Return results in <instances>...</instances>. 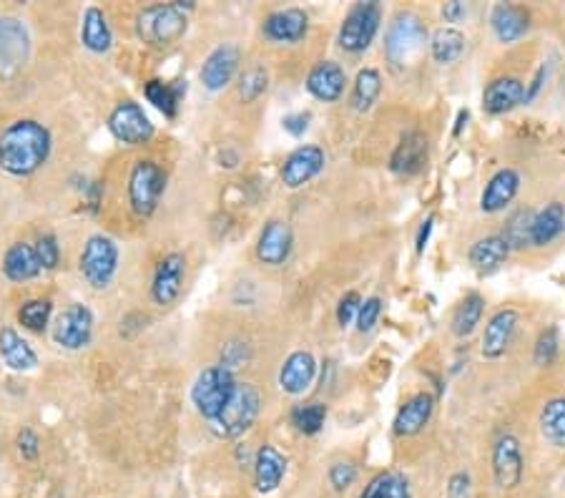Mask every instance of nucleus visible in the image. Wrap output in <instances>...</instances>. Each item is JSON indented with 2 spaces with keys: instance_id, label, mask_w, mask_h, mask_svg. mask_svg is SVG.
<instances>
[{
  "instance_id": "obj_51",
  "label": "nucleus",
  "mask_w": 565,
  "mask_h": 498,
  "mask_svg": "<svg viewBox=\"0 0 565 498\" xmlns=\"http://www.w3.org/2000/svg\"><path fill=\"white\" fill-rule=\"evenodd\" d=\"M545 66H540L538 71H535V76H533V81L528 83V86H525V104H530V101L535 99V96H538V91L543 89V81H545Z\"/></svg>"
},
{
  "instance_id": "obj_54",
  "label": "nucleus",
  "mask_w": 565,
  "mask_h": 498,
  "mask_svg": "<svg viewBox=\"0 0 565 498\" xmlns=\"http://www.w3.org/2000/svg\"><path fill=\"white\" fill-rule=\"evenodd\" d=\"M468 119H470V111L468 109H460L458 111V121H455V129H452V136L463 134V129H465V126H468Z\"/></svg>"
},
{
  "instance_id": "obj_2",
  "label": "nucleus",
  "mask_w": 565,
  "mask_h": 498,
  "mask_svg": "<svg viewBox=\"0 0 565 498\" xmlns=\"http://www.w3.org/2000/svg\"><path fill=\"white\" fill-rule=\"evenodd\" d=\"M425 48H430V36H427L425 23L415 13H397L385 33L387 61L397 68L412 66L425 53Z\"/></svg>"
},
{
  "instance_id": "obj_1",
  "label": "nucleus",
  "mask_w": 565,
  "mask_h": 498,
  "mask_svg": "<svg viewBox=\"0 0 565 498\" xmlns=\"http://www.w3.org/2000/svg\"><path fill=\"white\" fill-rule=\"evenodd\" d=\"M51 131L36 119H18L0 134V169L11 177H31L48 161Z\"/></svg>"
},
{
  "instance_id": "obj_27",
  "label": "nucleus",
  "mask_w": 565,
  "mask_h": 498,
  "mask_svg": "<svg viewBox=\"0 0 565 498\" xmlns=\"http://www.w3.org/2000/svg\"><path fill=\"white\" fill-rule=\"evenodd\" d=\"M287 473V458L274 446H262L254 456V486L259 493H272L282 486Z\"/></svg>"
},
{
  "instance_id": "obj_25",
  "label": "nucleus",
  "mask_w": 565,
  "mask_h": 498,
  "mask_svg": "<svg viewBox=\"0 0 565 498\" xmlns=\"http://www.w3.org/2000/svg\"><path fill=\"white\" fill-rule=\"evenodd\" d=\"M314 375H317L314 355L309 350H294L279 370V385H282L284 393L302 395L314 383Z\"/></svg>"
},
{
  "instance_id": "obj_22",
  "label": "nucleus",
  "mask_w": 565,
  "mask_h": 498,
  "mask_svg": "<svg viewBox=\"0 0 565 498\" xmlns=\"http://www.w3.org/2000/svg\"><path fill=\"white\" fill-rule=\"evenodd\" d=\"M427 156H430V144H427V136L420 131H410L400 139V144L395 146L390 156V169L400 177H412V174L422 172L427 164Z\"/></svg>"
},
{
  "instance_id": "obj_31",
  "label": "nucleus",
  "mask_w": 565,
  "mask_h": 498,
  "mask_svg": "<svg viewBox=\"0 0 565 498\" xmlns=\"http://www.w3.org/2000/svg\"><path fill=\"white\" fill-rule=\"evenodd\" d=\"M483 315H485V297L480 295V292H468L465 300L455 307V312H452L450 317L452 335L460 340L470 338V335L478 330Z\"/></svg>"
},
{
  "instance_id": "obj_42",
  "label": "nucleus",
  "mask_w": 565,
  "mask_h": 498,
  "mask_svg": "<svg viewBox=\"0 0 565 498\" xmlns=\"http://www.w3.org/2000/svg\"><path fill=\"white\" fill-rule=\"evenodd\" d=\"M33 247H36L38 262H41L43 270H56L58 262H61V244H58L56 234H41Z\"/></svg>"
},
{
  "instance_id": "obj_35",
  "label": "nucleus",
  "mask_w": 565,
  "mask_h": 498,
  "mask_svg": "<svg viewBox=\"0 0 565 498\" xmlns=\"http://www.w3.org/2000/svg\"><path fill=\"white\" fill-rule=\"evenodd\" d=\"M540 433L550 446L565 451V395L558 398L545 400V405L540 408Z\"/></svg>"
},
{
  "instance_id": "obj_5",
  "label": "nucleus",
  "mask_w": 565,
  "mask_h": 498,
  "mask_svg": "<svg viewBox=\"0 0 565 498\" xmlns=\"http://www.w3.org/2000/svg\"><path fill=\"white\" fill-rule=\"evenodd\" d=\"M237 385L239 383L234 378V370H229L226 365H211V368H206L196 378L194 388H191V403H194L196 413L206 423L214 421L216 415L226 408V403L232 400Z\"/></svg>"
},
{
  "instance_id": "obj_43",
  "label": "nucleus",
  "mask_w": 565,
  "mask_h": 498,
  "mask_svg": "<svg viewBox=\"0 0 565 498\" xmlns=\"http://www.w3.org/2000/svg\"><path fill=\"white\" fill-rule=\"evenodd\" d=\"M380 315H382V300H380V297H367V300H362L360 312H357V320H355L357 330H360V332L375 330Z\"/></svg>"
},
{
  "instance_id": "obj_9",
  "label": "nucleus",
  "mask_w": 565,
  "mask_h": 498,
  "mask_svg": "<svg viewBox=\"0 0 565 498\" xmlns=\"http://www.w3.org/2000/svg\"><path fill=\"white\" fill-rule=\"evenodd\" d=\"M382 23V8L377 3H357L339 28V48L347 53H362L372 46Z\"/></svg>"
},
{
  "instance_id": "obj_4",
  "label": "nucleus",
  "mask_w": 565,
  "mask_h": 498,
  "mask_svg": "<svg viewBox=\"0 0 565 498\" xmlns=\"http://www.w3.org/2000/svg\"><path fill=\"white\" fill-rule=\"evenodd\" d=\"M189 28V18L179 3H169V6H151L144 8L136 18V33L146 46L166 48L174 46Z\"/></svg>"
},
{
  "instance_id": "obj_24",
  "label": "nucleus",
  "mask_w": 565,
  "mask_h": 498,
  "mask_svg": "<svg viewBox=\"0 0 565 498\" xmlns=\"http://www.w3.org/2000/svg\"><path fill=\"white\" fill-rule=\"evenodd\" d=\"M510 244L505 242L503 234H488V237L475 239L473 247L468 249V260L478 275H493L508 262Z\"/></svg>"
},
{
  "instance_id": "obj_13",
  "label": "nucleus",
  "mask_w": 565,
  "mask_h": 498,
  "mask_svg": "<svg viewBox=\"0 0 565 498\" xmlns=\"http://www.w3.org/2000/svg\"><path fill=\"white\" fill-rule=\"evenodd\" d=\"M324 164H327V156H324L322 146L302 144L284 159L279 177H282V184L287 189H299L312 182L322 172Z\"/></svg>"
},
{
  "instance_id": "obj_21",
  "label": "nucleus",
  "mask_w": 565,
  "mask_h": 498,
  "mask_svg": "<svg viewBox=\"0 0 565 498\" xmlns=\"http://www.w3.org/2000/svg\"><path fill=\"white\" fill-rule=\"evenodd\" d=\"M309 31V16L302 8H284L264 18L262 33L272 43H299Z\"/></svg>"
},
{
  "instance_id": "obj_46",
  "label": "nucleus",
  "mask_w": 565,
  "mask_h": 498,
  "mask_svg": "<svg viewBox=\"0 0 565 498\" xmlns=\"http://www.w3.org/2000/svg\"><path fill=\"white\" fill-rule=\"evenodd\" d=\"M360 305H362V297L357 295V292H347L342 300H339L337 305V322L342 327L352 325V322L357 320V312H360Z\"/></svg>"
},
{
  "instance_id": "obj_7",
  "label": "nucleus",
  "mask_w": 565,
  "mask_h": 498,
  "mask_svg": "<svg viewBox=\"0 0 565 498\" xmlns=\"http://www.w3.org/2000/svg\"><path fill=\"white\" fill-rule=\"evenodd\" d=\"M31 33L16 16H0V81H11L31 61Z\"/></svg>"
},
{
  "instance_id": "obj_30",
  "label": "nucleus",
  "mask_w": 565,
  "mask_h": 498,
  "mask_svg": "<svg viewBox=\"0 0 565 498\" xmlns=\"http://www.w3.org/2000/svg\"><path fill=\"white\" fill-rule=\"evenodd\" d=\"M565 229V207L560 202L545 204L533 217V229H530V247H548L560 232Z\"/></svg>"
},
{
  "instance_id": "obj_3",
  "label": "nucleus",
  "mask_w": 565,
  "mask_h": 498,
  "mask_svg": "<svg viewBox=\"0 0 565 498\" xmlns=\"http://www.w3.org/2000/svg\"><path fill=\"white\" fill-rule=\"evenodd\" d=\"M259 410H262V393H259L257 385L239 383L226 408L206 426L216 438H239L254 426Z\"/></svg>"
},
{
  "instance_id": "obj_6",
  "label": "nucleus",
  "mask_w": 565,
  "mask_h": 498,
  "mask_svg": "<svg viewBox=\"0 0 565 498\" xmlns=\"http://www.w3.org/2000/svg\"><path fill=\"white\" fill-rule=\"evenodd\" d=\"M81 275L93 290H106L119 272V244L106 234H93L83 244Z\"/></svg>"
},
{
  "instance_id": "obj_26",
  "label": "nucleus",
  "mask_w": 565,
  "mask_h": 498,
  "mask_svg": "<svg viewBox=\"0 0 565 498\" xmlns=\"http://www.w3.org/2000/svg\"><path fill=\"white\" fill-rule=\"evenodd\" d=\"M490 28L500 43H515L528 33L530 16L525 8L513 6V3H498L490 11Z\"/></svg>"
},
{
  "instance_id": "obj_32",
  "label": "nucleus",
  "mask_w": 565,
  "mask_h": 498,
  "mask_svg": "<svg viewBox=\"0 0 565 498\" xmlns=\"http://www.w3.org/2000/svg\"><path fill=\"white\" fill-rule=\"evenodd\" d=\"M465 46H468V38L455 26H442L430 36V56L440 66L460 61L465 53Z\"/></svg>"
},
{
  "instance_id": "obj_12",
  "label": "nucleus",
  "mask_w": 565,
  "mask_h": 498,
  "mask_svg": "<svg viewBox=\"0 0 565 498\" xmlns=\"http://www.w3.org/2000/svg\"><path fill=\"white\" fill-rule=\"evenodd\" d=\"M53 343L63 350H81L93 338V312L81 302H73L58 315L51 330Z\"/></svg>"
},
{
  "instance_id": "obj_52",
  "label": "nucleus",
  "mask_w": 565,
  "mask_h": 498,
  "mask_svg": "<svg viewBox=\"0 0 565 498\" xmlns=\"http://www.w3.org/2000/svg\"><path fill=\"white\" fill-rule=\"evenodd\" d=\"M432 224H435V217H427V219H425V222H422L420 232H417V239H415V249H417V255H422V252H425V247H427V239H430V234H432Z\"/></svg>"
},
{
  "instance_id": "obj_16",
  "label": "nucleus",
  "mask_w": 565,
  "mask_h": 498,
  "mask_svg": "<svg viewBox=\"0 0 565 498\" xmlns=\"http://www.w3.org/2000/svg\"><path fill=\"white\" fill-rule=\"evenodd\" d=\"M294 247L292 229L282 219H269L257 239V257L269 267H279L289 260Z\"/></svg>"
},
{
  "instance_id": "obj_14",
  "label": "nucleus",
  "mask_w": 565,
  "mask_h": 498,
  "mask_svg": "<svg viewBox=\"0 0 565 498\" xmlns=\"http://www.w3.org/2000/svg\"><path fill=\"white\" fill-rule=\"evenodd\" d=\"M520 315L513 307H503V310L493 312V317L488 320L483 332V340H480V353L485 360H500L510 350L515 338V330H518Z\"/></svg>"
},
{
  "instance_id": "obj_48",
  "label": "nucleus",
  "mask_w": 565,
  "mask_h": 498,
  "mask_svg": "<svg viewBox=\"0 0 565 498\" xmlns=\"http://www.w3.org/2000/svg\"><path fill=\"white\" fill-rule=\"evenodd\" d=\"M445 498H473V478L468 471L452 473L450 481H447Z\"/></svg>"
},
{
  "instance_id": "obj_47",
  "label": "nucleus",
  "mask_w": 565,
  "mask_h": 498,
  "mask_svg": "<svg viewBox=\"0 0 565 498\" xmlns=\"http://www.w3.org/2000/svg\"><path fill=\"white\" fill-rule=\"evenodd\" d=\"M16 448H18V456H21L23 461L33 463L38 458V453H41V441H38V436L31 431V428H23L16 438Z\"/></svg>"
},
{
  "instance_id": "obj_8",
  "label": "nucleus",
  "mask_w": 565,
  "mask_h": 498,
  "mask_svg": "<svg viewBox=\"0 0 565 498\" xmlns=\"http://www.w3.org/2000/svg\"><path fill=\"white\" fill-rule=\"evenodd\" d=\"M166 189V174L156 161H136L129 177V202L139 217H151Z\"/></svg>"
},
{
  "instance_id": "obj_34",
  "label": "nucleus",
  "mask_w": 565,
  "mask_h": 498,
  "mask_svg": "<svg viewBox=\"0 0 565 498\" xmlns=\"http://www.w3.org/2000/svg\"><path fill=\"white\" fill-rule=\"evenodd\" d=\"M186 94V81H174L166 83L159 81V78H151L149 83L144 86V96L149 104H154L166 119H174L179 114V104L181 96Z\"/></svg>"
},
{
  "instance_id": "obj_18",
  "label": "nucleus",
  "mask_w": 565,
  "mask_h": 498,
  "mask_svg": "<svg viewBox=\"0 0 565 498\" xmlns=\"http://www.w3.org/2000/svg\"><path fill=\"white\" fill-rule=\"evenodd\" d=\"M525 104V83L515 76H500L485 86L483 111L490 116L510 114Z\"/></svg>"
},
{
  "instance_id": "obj_40",
  "label": "nucleus",
  "mask_w": 565,
  "mask_h": 498,
  "mask_svg": "<svg viewBox=\"0 0 565 498\" xmlns=\"http://www.w3.org/2000/svg\"><path fill=\"white\" fill-rule=\"evenodd\" d=\"M267 86H269L267 68L254 66L249 68V71H244L242 78H239V96L244 99V104H252V101H257L259 96L267 91Z\"/></svg>"
},
{
  "instance_id": "obj_37",
  "label": "nucleus",
  "mask_w": 565,
  "mask_h": 498,
  "mask_svg": "<svg viewBox=\"0 0 565 498\" xmlns=\"http://www.w3.org/2000/svg\"><path fill=\"white\" fill-rule=\"evenodd\" d=\"M324 421H327V405L317 403V400L292 408V426L304 436H317L322 431Z\"/></svg>"
},
{
  "instance_id": "obj_50",
  "label": "nucleus",
  "mask_w": 565,
  "mask_h": 498,
  "mask_svg": "<svg viewBox=\"0 0 565 498\" xmlns=\"http://www.w3.org/2000/svg\"><path fill=\"white\" fill-rule=\"evenodd\" d=\"M442 18H445L447 23H463L465 18H468V6H465L463 0H450V3H445L442 6Z\"/></svg>"
},
{
  "instance_id": "obj_33",
  "label": "nucleus",
  "mask_w": 565,
  "mask_h": 498,
  "mask_svg": "<svg viewBox=\"0 0 565 498\" xmlns=\"http://www.w3.org/2000/svg\"><path fill=\"white\" fill-rule=\"evenodd\" d=\"M81 43L91 53H106L113 43L111 26H108V18L101 8L91 6L83 13L81 23Z\"/></svg>"
},
{
  "instance_id": "obj_38",
  "label": "nucleus",
  "mask_w": 565,
  "mask_h": 498,
  "mask_svg": "<svg viewBox=\"0 0 565 498\" xmlns=\"http://www.w3.org/2000/svg\"><path fill=\"white\" fill-rule=\"evenodd\" d=\"M533 209H518L508 217L505 222V229L500 234L505 237V242L510 244V249H525L530 247V229H533Z\"/></svg>"
},
{
  "instance_id": "obj_28",
  "label": "nucleus",
  "mask_w": 565,
  "mask_h": 498,
  "mask_svg": "<svg viewBox=\"0 0 565 498\" xmlns=\"http://www.w3.org/2000/svg\"><path fill=\"white\" fill-rule=\"evenodd\" d=\"M43 272L41 262H38L36 247L28 242H16L6 249L3 255V275L11 282H28L36 280Z\"/></svg>"
},
{
  "instance_id": "obj_11",
  "label": "nucleus",
  "mask_w": 565,
  "mask_h": 498,
  "mask_svg": "<svg viewBox=\"0 0 565 498\" xmlns=\"http://www.w3.org/2000/svg\"><path fill=\"white\" fill-rule=\"evenodd\" d=\"M490 463H493L495 486H498L500 491H513V488L520 486L525 473V461L523 448H520V441L513 433H500L498 441L493 443Z\"/></svg>"
},
{
  "instance_id": "obj_44",
  "label": "nucleus",
  "mask_w": 565,
  "mask_h": 498,
  "mask_svg": "<svg viewBox=\"0 0 565 498\" xmlns=\"http://www.w3.org/2000/svg\"><path fill=\"white\" fill-rule=\"evenodd\" d=\"M357 468L352 466V461H334L329 466V483L334 491H347L355 483Z\"/></svg>"
},
{
  "instance_id": "obj_17",
  "label": "nucleus",
  "mask_w": 565,
  "mask_h": 498,
  "mask_svg": "<svg viewBox=\"0 0 565 498\" xmlns=\"http://www.w3.org/2000/svg\"><path fill=\"white\" fill-rule=\"evenodd\" d=\"M304 86H307V91L317 101L334 104V101H339L342 99V94H345L347 73L337 61H319L317 66L307 73Z\"/></svg>"
},
{
  "instance_id": "obj_53",
  "label": "nucleus",
  "mask_w": 565,
  "mask_h": 498,
  "mask_svg": "<svg viewBox=\"0 0 565 498\" xmlns=\"http://www.w3.org/2000/svg\"><path fill=\"white\" fill-rule=\"evenodd\" d=\"M360 498H382V473H380V476L372 478L370 483H367V488L362 491Z\"/></svg>"
},
{
  "instance_id": "obj_23",
  "label": "nucleus",
  "mask_w": 565,
  "mask_h": 498,
  "mask_svg": "<svg viewBox=\"0 0 565 498\" xmlns=\"http://www.w3.org/2000/svg\"><path fill=\"white\" fill-rule=\"evenodd\" d=\"M432 413H435V398H432V393H417L410 400H405V405L397 410L392 428L402 438L417 436L432 421Z\"/></svg>"
},
{
  "instance_id": "obj_49",
  "label": "nucleus",
  "mask_w": 565,
  "mask_h": 498,
  "mask_svg": "<svg viewBox=\"0 0 565 498\" xmlns=\"http://www.w3.org/2000/svg\"><path fill=\"white\" fill-rule=\"evenodd\" d=\"M309 121H312V116L307 114V111H299V114H289L282 119V126L284 131H287L289 136H302L304 131L309 129Z\"/></svg>"
},
{
  "instance_id": "obj_10",
  "label": "nucleus",
  "mask_w": 565,
  "mask_h": 498,
  "mask_svg": "<svg viewBox=\"0 0 565 498\" xmlns=\"http://www.w3.org/2000/svg\"><path fill=\"white\" fill-rule=\"evenodd\" d=\"M108 131L126 146H144L154 136V124L136 101H121L108 116Z\"/></svg>"
},
{
  "instance_id": "obj_41",
  "label": "nucleus",
  "mask_w": 565,
  "mask_h": 498,
  "mask_svg": "<svg viewBox=\"0 0 565 498\" xmlns=\"http://www.w3.org/2000/svg\"><path fill=\"white\" fill-rule=\"evenodd\" d=\"M558 350H560L558 327L555 325L545 327V330L538 335V340H535L533 363L540 365V368H543V365H550L555 358H558Z\"/></svg>"
},
{
  "instance_id": "obj_39",
  "label": "nucleus",
  "mask_w": 565,
  "mask_h": 498,
  "mask_svg": "<svg viewBox=\"0 0 565 498\" xmlns=\"http://www.w3.org/2000/svg\"><path fill=\"white\" fill-rule=\"evenodd\" d=\"M51 312V300H28L23 302V307L18 310V322H21L23 327H28V330L41 332L46 330L48 322H51Z\"/></svg>"
},
{
  "instance_id": "obj_29",
  "label": "nucleus",
  "mask_w": 565,
  "mask_h": 498,
  "mask_svg": "<svg viewBox=\"0 0 565 498\" xmlns=\"http://www.w3.org/2000/svg\"><path fill=\"white\" fill-rule=\"evenodd\" d=\"M0 360L16 373H28L38 365V353L13 327H3L0 330Z\"/></svg>"
},
{
  "instance_id": "obj_20",
  "label": "nucleus",
  "mask_w": 565,
  "mask_h": 498,
  "mask_svg": "<svg viewBox=\"0 0 565 498\" xmlns=\"http://www.w3.org/2000/svg\"><path fill=\"white\" fill-rule=\"evenodd\" d=\"M239 68V48L232 43H224V46L214 48V51L206 56L204 66H201V83L204 89L209 91H221L224 86L232 83V78L237 76Z\"/></svg>"
},
{
  "instance_id": "obj_45",
  "label": "nucleus",
  "mask_w": 565,
  "mask_h": 498,
  "mask_svg": "<svg viewBox=\"0 0 565 498\" xmlns=\"http://www.w3.org/2000/svg\"><path fill=\"white\" fill-rule=\"evenodd\" d=\"M382 498H412L410 481L402 473H382Z\"/></svg>"
},
{
  "instance_id": "obj_36",
  "label": "nucleus",
  "mask_w": 565,
  "mask_h": 498,
  "mask_svg": "<svg viewBox=\"0 0 565 498\" xmlns=\"http://www.w3.org/2000/svg\"><path fill=\"white\" fill-rule=\"evenodd\" d=\"M382 91V76L377 68H362L360 73L355 76V83H352V94H350V104L352 109L365 114L375 106V101L380 99Z\"/></svg>"
},
{
  "instance_id": "obj_19",
  "label": "nucleus",
  "mask_w": 565,
  "mask_h": 498,
  "mask_svg": "<svg viewBox=\"0 0 565 498\" xmlns=\"http://www.w3.org/2000/svg\"><path fill=\"white\" fill-rule=\"evenodd\" d=\"M520 174L515 172L513 166H503L485 184L483 194H480V209L485 214H498L503 209H508L513 204V199L520 192Z\"/></svg>"
},
{
  "instance_id": "obj_15",
  "label": "nucleus",
  "mask_w": 565,
  "mask_h": 498,
  "mask_svg": "<svg viewBox=\"0 0 565 498\" xmlns=\"http://www.w3.org/2000/svg\"><path fill=\"white\" fill-rule=\"evenodd\" d=\"M186 277V260L179 252H171V255L161 257L159 265L154 270V282H151V297H154L156 305L166 307L181 295V287H184Z\"/></svg>"
}]
</instances>
